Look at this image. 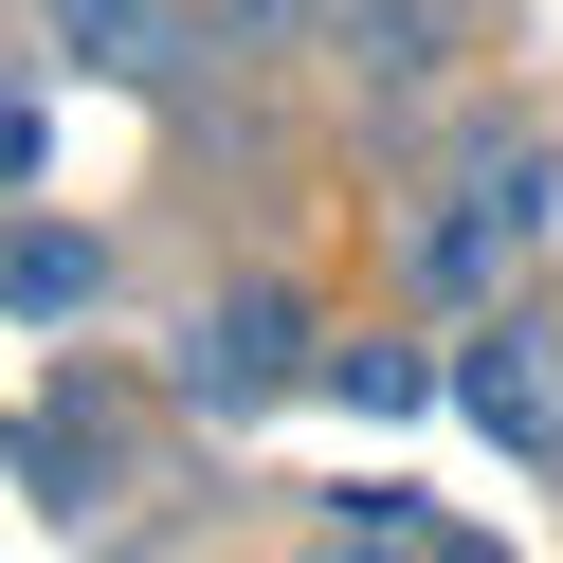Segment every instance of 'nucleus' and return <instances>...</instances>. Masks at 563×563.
I'll list each match as a JSON object with an SVG mask.
<instances>
[{"instance_id":"obj_5","label":"nucleus","mask_w":563,"mask_h":563,"mask_svg":"<svg viewBox=\"0 0 563 563\" xmlns=\"http://www.w3.org/2000/svg\"><path fill=\"white\" fill-rule=\"evenodd\" d=\"M345 55H364V74H418V55H437V19H418V0H345Z\"/></svg>"},{"instance_id":"obj_2","label":"nucleus","mask_w":563,"mask_h":563,"mask_svg":"<svg viewBox=\"0 0 563 563\" xmlns=\"http://www.w3.org/2000/svg\"><path fill=\"white\" fill-rule=\"evenodd\" d=\"M527 219H545V164H509V146H490V164H473V183H454V219H437V273H454V291H473V273H490V255H509V236H527Z\"/></svg>"},{"instance_id":"obj_6","label":"nucleus","mask_w":563,"mask_h":563,"mask_svg":"<svg viewBox=\"0 0 563 563\" xmlns=\"http://www.w3.org/2000/svg\"><path fill=\"white\" fill-rule=\"evenodd\" d=\"M55 37H91V55H164V0H55Z\"/></svg>"},{"instance_id":"obj_1","label":"nucleus","mask_w":563,"mask_h":563,"mask_svg":"<svg viewBox=\"0 0 563 563\" xmlns=\"http://www.w3.org/2000/svg\"><path fill=\"white\" fill-rule=\"evenodd\" d=\"M454 382H473V418H490L509 454H563V364H545V328H473Z\"/></svg>"},{"instance_id":"obj_4","label":"nucleus","mask_w":563,"mask_h":563,"mask_svg":"<svg viewBox=\"0 0 563 563\" xmlns=\"http://www.w3.org/2000/svg\"><path fill=\"white\" fill-rule=\"evenodd\" d=\"M19 309H37V328H55V309H91V236H55V219L19 236Z\"/></svg>"},{"instance_id":"obj_3","label":"nucleus","mask_w":563,"mask_h":563,"mask_svg":"<svg viewBox=\"0 0 563 563\" xmlns=\"http://www.w3.org/2000/svg\"><path fill=\"white\" fill-rule=\"evenodd\" d=\"M273 364H291V309H200L183 328V400H255Z\"/></svg>"}]
</instances>
